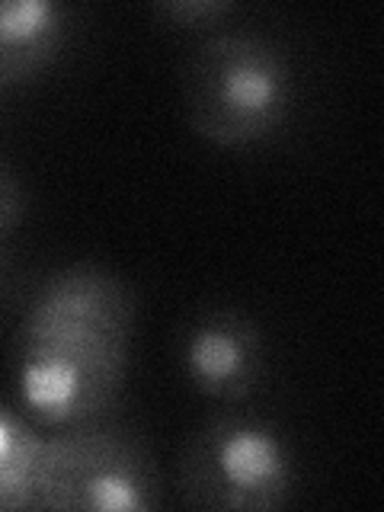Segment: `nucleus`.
<instances>
[{
    "mask_svg": "<svg viewBox=\"0 0 384 512\" xmlns=\"http://www.w3.org/2000/svg\"><path fill=\"white\" fill-rule=\"evenodd\" d=\"M42 439L45 432L20 407L0 400V512H29Z\"/></svg>",
    "mask_w": 384,
    "mask_h": 512,
    "instance_id": "nucleus-7",
    "label": "nucleus"
},
{
    "mask_svg": "<svg viewBox=\"0 0 384 512\" xmlns=\"http://www.w3.org/2000/svg\"><path fill=\"white\" fill-rule=\"evenodd\" d=\"M7 266H10V253H7V247H0V285L7 279Z\"/></svg>",
    "mask_w": 384,
    "mask_h": 512,
    "instance_id": "nucleus-10",
    "label": "nucleus"
},
{
    "mask_svg": "<svg viewBox=\"0 0 384 512\" xmlns=\"http://www.w3.org/2000/svg\"><path fill=\"white\" fill-rule=\"evenodd\" d=\"M180 106L192 135L215 148H256L285 132L298 106L288 45L250 29H215L183 61Z\"/></svg>",
    "mask_w": 384,
    "mask_h": 512,
    "instance_id": "nucleus-2",
    "label": "nucleus"
},
{
    "mask_svg": "<svg viewBox=\"0 0 384 512\" xmlns=\"http://www.w3.org/2000/svg\"><path fill=\"white\" fill-rule=\"evenodd\" d=\"M138 333L135 288L96 260L52 269L26 298L10 340V384L42 432L116 413Z\"/></svg>",
    "mask_w": 384,
    "mask_h": 512,
    "instance_id": "nucleus-1",
    "label": "nucleus"
},
{
    "mask_svg": "<svg viewBox=\"0 0 384 512\" xmlns=\"http://www.w3.org/2000/svg\"><path fill=\"white\" fill-rule=\"evenodd\" d=\"M164 490L148 436L109 413L45 432L29 512H151L164 506Z\"/></svg>",
    "mask_w": 384,
    "mask_h": 512,
    "instance_id": "nucleus-4",
    "label": "nucleus"
},
{
    "mask_svg": "<svg viewBox=\"0 0 384 512\" xmlns=\"http://www.w3.org/2000/svg\"><path fill=\"white\" fill-rule=\"evenodd\" d=\"M173 490L199 512H276L301 490L288 432L253 410H221L186 432L173 458Z\"/></svg>",
    "mask_w": 384,
    "mask_h": 512,
    "instance_id": "nucleus-3",
    "label": "nucleus"
},
{
    "mask_svg": "<svg viewBox=\"0 0 384 512\" xmlns=\"http://www.w3.org/2000/svg\"><path fill=\"white\" fill-rule=\"evenodd\" d=\"M74 32L71 7L58 0H0V87L42 77Z\"/></svg>",
    "mask_w": 384,
    "mask_h": 512,
    "instance_id": "nucleus-6",
    "label": "nucleus"
},
{
    "mask_svg": "<svg viewBox=\"0 0 384 512\" xmlns=\"http://www.w3.org/2000/svg\"><path fill=\"white\" fill-rule=\"evenodd\" d=\"M29 215V189L10 160L0 157V247L23 228Z\"/></svg>",
    "mask_w": 384,
    "mask_h": 512,
    "instance_id": "nucleus-9",
    "label": "nucleus"
},
{
    "mask_svg": "<svg viewBox=\"0 0 384 512\" xmlns=\"http://www.w3.org/2000/svg\"><path fill=\"white\" fill-rule=\"evenodd\" d=\"M234 13H237L234 0H167V4L154 7V16L164 20L167 26L212 29V32Z\"/></svg>",
    "mask_w": 384,
    "mask_h": 512,
    "instance_id": "nucleus-8",
    "label": "nucleus"
},
{
    "mask_svg": "<svg viewBox=\"0 0 384 512\" xmlns=\"http://www.w3.org/2000/svg\"><path fill=\"white\" fill-rule=\"evenodd\" d=\"M176 362L186 384L215 404H247L269 375L266 330L247 308L208 304L176 336Z\"/></svg>",
    "mask_w": 384,
    "mask_h": 512,
    "instance_id": "nucleus-5",
    "label": "nucleus"
}]
</instances>
